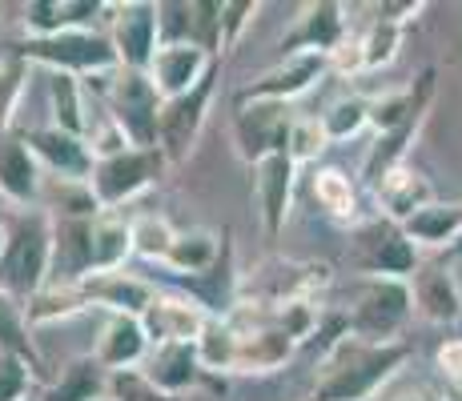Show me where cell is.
I'll return each mask as SVG.
<instances>
[{
	"instance_id": "cell-1",
	"label": "cell",
	"mask_w": 462,
	"mask_h": 401,
	"mask_svg": "<svg viewBox=\"0 0 462 401\" xmlns=\"http://www.w3.org/2000/svg\"><path fill=\"white\" fill-rule=\"evenodd\" d=\"M406 361V345H370L346 337L342 345H334L322 361V378L314 386V401H366L398 365Z\"/></svg>"
},
{
	"instance_id": "cell-2",
	"label": "cell",
	"mask_w": 462,
	"mask_h": 401,
	"mask_svg": "<svg viewBox=\"0 0 462 401\" xmlns=\"http://www.w3.org/2000/svg\"><path fill=\"white\" fill-rule=\"evenodd\" d=\"M52 278V213L24 209L8 217V253L0 261V289L29 305Z\"/></svg>"
},
{
	"instance_id": "cell-3",
	"label": "cell",
	"mask_w": 462,
	"mask_h": 401,
	"mask_svg": "<svg viewBox=\"0 0 462 401\" xmlns=\"http://www.w3.org/2000/svg\"><path fill=\"white\" fill-rule=\"evenodd\" d=\"M16 57H24L29 65H41L49 73H69L81 80H101L113 77L121 68V57L113 49L109 32L81 29V32H60V37H29L13 44Z\"/></svg>"
},
{
	"instance_id": "cell-4",
	"label": "cell",
	"mask_w": 462,
	"mask_h": 401,
	"mask_svg": "<svg viewBox=\"0 0 462 401\" xmlns=\"http://www.w3.org/2000/svg\"><path fill=\"white\" fill-rule=\"evenodd\" d=\"M105 80V117L125 132L133 149H162V93L149 80V73L117 68Z\"/></svg>"
},
{
	"instance_id": "cell-5",
	"label": "cell",
	"mask_w": 462,
	"mask_h": 401,
	"mask_svg": "<svg viewBox=\"0 0 462 401\" xmlns=\"http://www.w3.org/2000/svg\"><path fill=\"white\" fill-rule=\"evenodd\" d=\"M169 160L162 149H125V153L101 157L88 177V189H93L101 213H117L121 205L137 201L145 189H153L165 177Z\"/></svg>"
},
{
	"instance_id": "cell-6",
	"label": "cell",
	"mask_w": 462,
	"mask_h": 401,
	"mask_svg": "<svg viewBox=\"0 0 462 401\" xmlns=\"http://www.w3.org/2000/svg\"><path fill=\"white\" fill-rule=\"evenodd\" d=\"M109 41L121 57V68L149 73L153 57L162 52V16L153 0H125L109 8Z\"/></svg>"
},
{
	"instance_id": "cell-7",
	"label": "cell",
	"mask_w": 462,
	"mask_h": 401,
	"mask_svg": "<svg viewBox=\"0 0 462 401\" xmlns=\"http://www.w3.org/2000/svg\"><path fill=\"white\" fill-rule=\"evenodd\" d=\"M290 105L278 101H250V105H237V117H234V149L245 165H257V160L273 157V153H286L290 149Z\"/></svg>"
},
{
	"instance_id": "cell-8",
	"label": "cell",
	"mask_w": 462,
	"mask_h": 401,
	"mask_svg": "<svg viewBox=\"0 0 462 401\" xmlns=\"http://www.w3.org/2000/svg\"><path fill=\"white\" fill-rule=\"evenodd\" d=\"M411 317V289L394 278H378L362 285L358 305L350 314V329L370 345H390V337Z\"/></svg>"
},
{
	"instance_id": "cell-9",
	"label": "cell",
	"mask_w": 462,
	"mask_h": 401,
	"mask_svg": "<svg viewBox=\"0 0 462 401\" xmlns=\"http://www.w3.org/2000/svg\"><path fill=\"white\" fill-rule=\"evenodd\" d=\"M213 88H217V68H213L193 93L173 96V101L162 105V153H165L169 165H185V160L193 157L201 129H206Z\"/></svg>"
},
{
	"instance_id": "cell-10",
	"label": "cell",
	"mask_w": 462,
	"mask_h": 401,
	"mask_svg": "<svg viewBox=\"0 0 462 401\" xmlns=\"http://www.w3.org/2000/svg\"><path fill=\"white\" fill-rule=\"evenodd\" d=\"M44 169L32 157L29 141L21 129L0 132V201L13 205L16 213L24 209H41L44 201Z\"/></svg>"
},
{
	"instance_id": "cell-11",
	"label": "cell",
	"mask_w": 462,
	"mask_h": 401,
	"mask_svg": "<svg viewBox=\"0 0 462 401\" xmlns=\"http://www.w3.org/2000/svg\"><path fill=\"white\" fill-rule=\"evenodd\" d=\"M209 321L213 317L181 289H157V297L149 301V309L141 314V325H145V333L153 345H169V342L198 345Z\"/></svg>"
},
{
	"instance_id": "cell-12",
	"label": "cell",
	"mask_w": 462,
	"mask_h": 401,
	"mask_svg": "<svg viewBox=\"0 0 462 401\" xmlns=\"http://www.w3.org/2000/svg\"><path fill=\"white\" fill-rule=\"evenodd\" d=\"M29 141L32 157L41 160V169H49L57 181H73V185H88L97 169V157L88 149V141L73 137V132L57 129V124H41V129H21Z\"/></svg>"
},
{
	"instance_id": "cell-13",
	"label": "cell",
	"mask_w": 462,
	"mask_h": 401,
	"mask_svg": "<svg viewBox=\"0 0 462 401\" xmlns=\"http://www.w3.org/2000/svg\"><path fill=\"white\" fill-rule=\"evenodd\" d=\"M326 73V57L322 52H301V57H286L282 65H273L270 73H262L257 80L237 93V105H250V101H278L290 105L294 96L310 93L318 85V77Z\"/></svg>"
},
{
	"instance_id": "cell-14",
	"label": "cell",
	"mask_w": 462,
	"mask_h": 401,
	"mask_svg": "<svg viewBox=\"0 0 462 401\" xmlns=\"http://www.w3.org/2000/svg\"><path fill=\"white\" fill-rule=\"evenodd\" d=\"M213 68H217V57L201 44H162V52L149 65V80L157 85L162 101H173V96L193 93Z\"/></svg>"
},
{
	"instance_id": "cell-15",
	"label": "cell",
	"mask_w": 462,
	"mask_h": 401,
	"mask_svg": "<svg viewBox=\"0 0 462 401\" xmlns=\"http://www.w3.org/2000/svg\"><path fill=\"white\" fill-rule=\"evenodd\" d=\"M294 173L298 165L290 160V153H273L254 165V201L265 237H278L286 229L290 201H294Z\"/></svg>"
},
{
	"instance_id": "cell-16",
	"label": "cell",
	"mask_w": 462,
	"mask_h": 401,
	"mask_svg": "<svg viewBox=\"0 0 462 401\" xmlns=\"http://www.w3.org/2000/svg\"><path fill=\"white\" fill-rule=\"evenodd\" d=\"M93 221L97 217H52L49 285H81L93 278Z\"/></svg>"
},
{
	"instance_id": "cell-17",
	"label": "cell",
	"mask_w": 462,
	"mask_h": 401,
	"mask_svg": "<svg viewBox=\"0 0 462 401\" xmlns=\"http://www.w3.org/2000/svg\"><path fill=\"white\" fill-rule=\"evenodd\" d=\"M141 378H145L153 389H162L165 397L177 401L181 394H189V389L201 386V378H206V365H201L198 345L169 342V345H153V350H149L145 365H141Z\"/></svg>"
},
{
	"instance_id": "cell-18",
	"label": "cell",
	"mask_w": 462,
	"mask_h": 401,
	"mask_svg": "<svg viewBox=\"0 0 462 401\" xmlns=\"http://www.w3.org/2000/svg\"><path fill=\"white\" fill-rule=\"evenodd\" d=\"M81 289L88 309H105L109 317H141L149 309V301L157 297V285L129 269L93 273L88 281H81Z\"/></svg>"
},
{
	"instance_id": "cell-19",
	"label": "cell",
	"mask_w": 462,
	"mask_h": 401,
	"mask_svg": "<svg viewBox=\"0 0 462 401\" xmlns=\"http://www.w3.org/2000/svg\"><path fill=\"white\" fill-rule=\"evenodd\" d=\"M109 0H32L24 5V29L29 37H60V32L93 29L97 16H109Z\"/></svg>"
},
{
	"instance_id": "cell-20",
	"label": "cell",
	"mask_w": 462,
	"mask_h": 401,
	"mask_svg": "<svg viewBox=\"0 0 462 401\" xmlns=\"http://www.w3.org/2000/svg\"><path fill=\"white\" fill-rule=\"evenodd\" d=\"M149 350H153V342H149L141 317H105L101 337L93 345V358L109 373H129L145 365Z\"/></svg>"
},
{
	"instance_id": "cell-21",
	"label": "cell",
	"mask_w": 462,
	"mask_h": 401,
	"mask_svg": "<svg viewBox=\"0 0 462 401\" xmlns=\"http://www.w3.org/2000/svg\"><path fill=\"white\" fill-rule=\"evenodd\" d=\"M342 41V8L322 0V5H306L298 24L282 37V52L286 57H301V52H334Z\"/></svg>"
},
{
	"instance_id": "cell-22",
	"label": "cell",
	"mask_w": 462,
	"mask_h": 401,
	"mask_svg": "<svg viewBox=\"0 0 462 401\" xmlns=\"http://www.w3.org/2000/svg\"><path fill=\"white\" fill-rule=\"evenodd\" d=\"M362 265H366L370 273H378V278H406V273H414V245L411 237L402 233V229L394 225H370L362 229Z\"/></svg>"
},
{
	"instance_id": "cell-23",
	"label": "cell",
	"mask_w": 462,
	"mask_h": 401,
	"mask_svg": "<svg viewBox=\"0 0 462 401\" xmlns=\"http://www.w3.org/2000/svg\"><path fill=\"white\" fill-rule=\"evenodd\" d=\"M229 249V233H209V229H177L173 249L165 257V269L173 278H201L213 265L226 257Z\"/></svg>"
},
{
	"instance_id": "cell-24",
	"label": "cell",
	"mask_w": 462,
	"mask_h": 401,
	"mask_svg": "<svg viewBox=\"0 0 462 401\" xmlns=\"http://www.w3.org/2000/svg\"><path fill=\"white\" fill-rule=\"evenodd\" d=\"M113 373L105 369L93 353L73 358L60 369V378L41 394V401H109Z\"/></svg>"
},
{
	"instance_id": "cell-25",
	"label": "cell",
	"mask_w": 462,
	"mask_h": 401,
	"mask_svg": "<svg viewBox=\"0 0 462 401\" xmlns=\"http://www.w3.org/2000/svg\"><path fill=\"white\" fill-rule=\"evenodd\" d=\"M49 109H52V124H57V129L88 141L93 117H88V85L81 77L49 73Z\"/></svg>"
},
{
	"instance_id": "cell-26",
	"label": "cell",
	"mask_w": 462,
	"mask_h": 401,
	"mask_svg": "<svg viewBox=\"0 0 462 401\" xmlns=\"http://www.w3.org/2000/svg\"><path fill=\"white\" fill-rule=\"evenodd\" d=\"M133 257V221L121 213H97L93 221V273L125 269Z\"/></svg>"
},
{
	"instance_id": "cell-27",
	"label": "cell",
	"mask_w": 462,
	"mask_h": 401,
	"mask_svg": "<svg viewBox=\"0 0 462 401\" xmlns=\"http://www.w3.org/2000/svg\"><path fill=\"white\" fill-rule=\"evenodd\" d=\"M88 301H85V289L81 285H44L37 297L24 305L29 314V325H57V321H69L77 314H85Z\"/></svg>"
},
{
	"instance_id": "cell-28",
	"label": "cell",
	"mask_w": 462,
	"mask_h": 401,
	"mask_svg": "<svg viewBox=\"0 0 462 401\" xmlns=\"http://www.w3.org/2000/svg\"><path fill=\"white\" fill-rule=\"evenodd\" d=\"M0 350L16 353V358H24L29 365L44 369V361H41V353H37V342H32L29 314H24L21 301L8 297L5 289H0Z\"/></svg>"
},
{
	"instance_id": "cell-29",
	"label": "cell",
	"mask_w": 462,
	"mask_h": 401,
	"mask_svg": "<svg viewBox=\"0 0 462 401\" xmlns=\"http://www.w3.org/2000/svg\"><path fill=\"white\" fill-rule=\"evenodd\" d=\"M237 350H242V337H237L234 321L213 317L206 325V333H201V342H198L206 373H237Z\"/></svg>"
},
{
	"instance_id": "cell-30",
	"label": "cell",
	"mask_w": 462,
	"mask_h": 401,
	"mask_svg": "<svg viewBox=\"0 0 462 401\" xmlns=\"http://www.w3.org/2000/svg\"><path fill=\"white\" fill-rule=\"evenodd\" d=\"M414 301L430 321H455L458 317V289L442 269H422L414 278Z\"/></svg>"
},
{
	"instance_id": "cell-31",
	"label": "cell",
	"mask_w": 462,
	"mask_h": 401,
	"mask_svg": "<svg viewBox=\"0 0 462 401\" xmlns=\"http://www.w3.org/2000/svg\"><path fill=\"white\" fill-rule=\"evenodd\" d=\"M29 60L8 52L0 57V132L16 129V109H21V96L29 88Z\"/></svg>"
},
{
	"instance_id": "cell-32",
	"label": "cell",
	"mask_w": 462,
	"mask_h": 401,
	"mask_svg": "<svg viewBox=\"0 0 462 401\" xmlns=\"http://www.w3.org/2000/svg\"><path fill=\"white\" fill-rule=\"evenodd\" d=\"M378 193H382V205L390 209V217H398V221H411L419 209H426V185L419 181V173L406 177L394 169V173L378 185Z\"/></svg>"
},
{
	"instance_id": "cell-33",
	"label": "cell",
	"mask_w": 462,
	"mask_h": 401,
	"mask_svg": "<svg viewBox=\"0 0 462 401\" xmlns=\"http://www.w3.org/2000/svg\"><path fill=\"white\" fill-rule=\"evenodd\" d=\"M173 237H177V229L169 225L165 217H153V213H145V217L133 221V257L165 265L169 249H173Z\"/></svg>"
},
{
	"instance_id": "cell-34",
	"label": "cell",
	"mask_w": 462,
	"mask_h": 401,
	"mask_svg": "<svg viewBox=\"0 0 462 401\" xmlns=\"http://www.w3.org/2000/svg\"><path fill=\"white\" fill-rule=\"evenodd\" d=\"M402 233L414 241H450L455 233H462V213L458 209H442V205H426L411 221H402Z\"/></svg>"
},
{
	"instance_id": "cell-35",
	"label": "cell",
	"mask_w": 462,
	"mask_h": 401,
	"mask_svg": "<svg viewBox=\"0 0 462 401\" xmlns=\"http://www.w3.org/2000/svg\"><path fill=\"white\" fill-rule=\"evenodd\" d=\"M37 365H29L16 353H5L0 350V401H29L37 397L32 394V378H37Z\"/></svg>"
},
{
	"instance_id": "cell-36",
	"label": "cell",
	"mask_w": 462,
	"mask_h": 401,
	"mask_svg": "<svg viewBox=\"0 0 462 401\" xmlns=\"http://www.w3.org/2000/svg\"><path fill=\"white\" fill-rule=\"evenodd\" d=\"M326 129H322V121L318 117H294V124H290V160L294 165H306V160H318L322 157V149H326Z\"/></svg>"
},
{
	"instance_id": "cell-37",
	"label": "cell",
	"mask_w": 462,
	"mask_h": 401,
	"mask_svg": "<svg viewBox=\"0 0 462 401\" xmlns=\"http://www.w3.org/2000/svg\"><path fill=\"white\" fill-rule=\"evenodd\" d=\"M273 321H278V329L290 337L294 345H306L310 337L318 333V309L310 305V301H286V305L273 309Z\"/></svg>"
},
{
	"instance_id": "cell-38",
	"label": "cell",
	"mask_w": 462,
	"mask_h": 401,
	"mask_svg": "<svg viewBox=\"0 0 462 401\" xmlns=\"http://www.w3.org/2000/svg\"><path fill=\"white\" fill-rule=\"evenodd\" d=\"M257 13H262L257 0H221V57L229 49H237V41L245 37Z\"/></svg>"
},
{
	"instance_id": "cell-39",
	"label": "cell",
	"mask_w": 462,
	"mask_h": 401,
	"mask_svg": "<svg viewBox=\"0 0 462 401\" xmlns=\"http://www.w3.org/2000/svg\"><path fill=\"white\" fill-rule=\"evenodd\" d=\"M366 121H370V105L358 101V96H350V101H337L334 109L326 113L322 129H326V137L330 141H346V137H354Z\"/></svg>"
},
{
	"instance_id": "cell-40",
	"label": "cell",
	"mask_w": 462,
	"mask_h": 401,
	"mask_svg": "<svg viewBox=\"0 0 462 401\" xmlns=\"http://www.w3.org/2000/svg\"><path fill=\"white\" fill-rule=\"evenodd\" d=\"M398 37H402V29H398L394 21H378L374 29H370V37L358 44V65L362 68L386 65V60L394 57V49H398Z\"/></svg>"
},
{
	"instance_id": "cell-41",
	"label": "cell",
	"mask_w": 462,
	"mask_h": 401,
	"mask_svg": "<svg viewBox=\"0 0 462 401\" xmlns=\"http://www.w3.org/2000/svg\"><path fill=\"white\" fill-rule=\"evenodd\" d=\"M314 193L322 201V209H330L334 217H346L354 209V193H350V181H346L337 169H322L314 177Z\"/></svg>"
},
{
	"instance_id": "cell-42",
	"label": "cell",
	"mask_w": 462,
	"mask_h": 401,
	"mask_svg": "<svg viewBox=\"0 0 462 401\" xmlns=\"http://www.w3.org/2000/svg\"><path fill=\"white\" fill-rule=\"evenodd\" d=\"M109 401H173L165 397L162 389H153L141 369H129V373H113V386H109Z\"/></svg>"
},
{
	"instance_id": "cell-43",
	"label": "cell",
	"mask_w": 462,
	"mask_h": 401,
	"mask_svg": "<svg viewBox=\"0 0 462 401\" xmlns=\"http://www.w3.org/2000/svg\"><path fill=\"white\" fill-rule=\"evenodd\" d=\"M8 253V217H0V261H5Z\"/></svg>"
},
{
	"instance_id": "cell-44",
	"label": "cell",
	"mask_w": 462,
	"mask_h": 401,
	"mask_svg": "<svg viewBox=\"0 0 462 401\" xmlns=\"http://www.w3.org/2000/svg\"><path fill=\"white\" fill-rule=\"evenodd\" d=\"M455 253H458V257H462V233H458V245H455Z\"/></svg>"
},
{
	"instance_id": "cell-45",
	"label": "cell",
	"mask_w": 462,
	"mask_h": 401,
	"mask_svg": "<svg viewBox=\"0 0 462 401\" xmlns=\"http://www.w3.org/2000/svg\"><path fill=\"white\" fill-rule=\"evenodd\" d=\"M406 401H426V397H406Z\"/></svg>"
},
{
	"instance_id": "cell-46",
	"label": "cell",
	"mask_w": 462,
	"mask_h": 401,
	"mask_svg": "<svg viewBox=\"0 0 462 401\" xmlns=\"http://www.w3.org/2000/svg\"><path fill=\"white\" fill-rule=\"evenodd\" d=\"M29 401H41V397H29Z\"/></svg>"
}]
</instances>
